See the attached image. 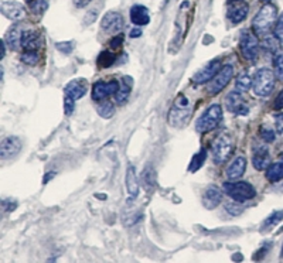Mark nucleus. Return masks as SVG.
Here are the masks:
<instances>
[{
  "label": "nucleus",
  "instance_id": "1",
  "mask_svg": "<svg viewBox=\"0 0 283 263\" xmlns=\"http://www.w3.org/2000/svg\"><path fill=\"white\" fill-rule=\"evenodd\" d=\"M277 20V9L271 3H265L262 9L256 13L252 21V29L255 34H265L268 33L272 25Z\"/></svg>",
  "mask_w": 283,
  "mask_h": 263
},
{
  "label": "nucleus",
  "instance_id": "2",
  "mask_svg": "<svg viewBox=\"0 0 283 263\" xmlns=\"http://www.w3.org/2000/svg\"><path fill=\"white\" fill-rule=\"evenodd\" d=\"M224 193L234 201L245 202L252 200L256 196V191L252 185L245 181H228L224 183Z\"/></svg>",
  "mask_w": 283,
  "mask_h": 263
},
{
  "label": "nucleus",
  "instance_id": "3",
  "mask_svg": "<svg viewBox=\"0 0 283 263\" xmlns=\"http://www.w3.org/2000/svg\"><path fill=\"white\" fill-rule=\"evenodd\" d=\"M275 86V73H272L268 68H261L256 71L255 77H253L252 89L256 97H268Z\"/></svg>",
  "mask_w": 283,
  "mask_h": 263
},
{
  "label": "nucleus",
  "instance_id": "4",
  "mask_svg": "<svg viewBox=\"0 0 283 263\" xmlns=\"http://www.w3.org/2000/svg\"><path fill=\"white\" fill-rule=\"evenodd\" d=\"M222 119V108L220 105H211L208 109L204 112L196 123V129L198 132H209L218 126Z\"/></svg>",
  "mask_w": 283,
  "mask_h": 263
},
{
  "label": "nucleus",
  "instance_id": "5",
  "mask_svg": "<svg viewBox=\"0 0 283 263\" xmlns=\"http://www.w3.org/2000/svg\"><path fill=\"white\" fill-rule=\"evenodd\" d=\"M241 54L245 57L248 61H255L259 55V43L256 34L253 31L244 30L240 37Z\"/></svg>",
  "mask_w": 283,
  "mask_h": 263
},
{
  "label": "nucleus",
  "instance_id": "6",
  "mask_svg": "<svg viewBox=\"0 0 283 263\" xmlns=\"http://www.w3.org/2000/svg\"><path fill=\"white\" fill-rule=\"evenodd\" d=\"M211 153L214 157V161L217 163H224L229 159V156L232 153V140L228 135H220L217 137L213 147H211Z\"/></svg>",
  "mask_w": 283,
  "mask_h": 263
},
{
  "label": "nucleus",
  "instance_id": "7",
  "mask_svg": "<svg viewBox=\"0 0 283 263\" xmlns=\"http://www.w3.org/2000/svg\"><path fill=\"white\" fill-rule=\"evenodd\" d=\"M232 75H234V67L232 65H225L222 67L216 77L211 80V84H209L208 91L209 93L213 95H217L225 88V86L229 84V81L232 80Z\"/></svg>",
  "mask_w": 283,
  "mask_h": 263
},
{
  "label": "nucleus",
  "instance_id": "8",
  "mask_svg": "<svg viewBox=\"0 0 283 263\" xmlns=\"http://www.w3.org/2000/svg\"><path fill=\"white\" fill-rule=\"evenodd\" d=\"M248 12H249V7H248L245 2H242V0H231V2H228L227 17L232 25L242 23L246 18V16H248Z\"/></svg>",
  "mask_w": 283,
  "mask_h": 263
},
{
  "label": "nucleus",
  "instance_id": "9",
  "mask_svg": "<svg viewBox=\"0 0 283 263\" xmlns=\"http://www.w3.org/2000/svg\"><path fill=\"white\" fill-rule=\"evenodd\" d=\"M101 29L106 34H113L123 29V17L116 12L105 13L101 20Z\"/></svg>",
  "mask_w": 283,
  "mask_h": 263
},
{
  "label": "nucleus",
  "instance_id": "10",
  "mask_svg": "<svg viewBox=\"0 0 283 263\" xmlns=\"http://www.w3.org/2000/svg\"><path fill=\"white\" fill-rule=\"evenodd\" d=\"M191 116V109L188 106H177L174 105L169 112V123L173 128H183L187 125Z\"/></svg>",
  "mask_w": 283,
  "mask_h": 263
},
{
  "label": "nucleus",
  "instance_id": "11",
  "mask_svg": "<svg viewBox=\"0 0 283 263\" xmlns=\"http://www.w3.org/2000/svg\"><path fill=\"white\" fill-rule=\"evenodd\" d=\"M21 150V141L16 136H9L0 143V159L7 160L14 157Z\"/></svg>",
  "mask_w": 283,
  "mask_h": 263
},
{
  "label": "nucleus",
  "instance_id": "12",
  "mask_svg": "<svg viewBox=\"0 0 283 263\" xmlns=\"http://www.w3.org/2000/svg\"><path fill=\"white\" fill-rule=\"evenodd\" d=\"M218 71H220V60H213L205 67L201 68L197 74H194L191 81L194 84H205V82L213 80L218 74Z\"/></svg>",
  "mask_w": 283,
  "mask_h": 263
},
{
  "label": "nucleus",
  "instance_id": "13",
  "mask_svg": "<svg viewBox=\"0 0 283 263\" xmlns=\"http://www.w3.org/2000/svg\"><path fill=\"white\" fill-rule=\"evenodd\" d=\"M0 10H2V14L7 17L12 21H19L21 18L25 17V7L19 2H2L0 3Z\"/></svg>",
  "mask_w": 283,
  "mask_h": 263
},
{
  "label": "nucleus",
  "instance_id": "14",
  "mask_svg": "<svg viewBox=\"0 0 283 263\" xmlns=\"http://www.w3.org/2000/svg\"><path fill=\"white\" fill-rule=\"evenodd\" d=\"M119 89V82L117 81H111V82H104V81H98L95 82L92 88V98L95 101H101L105 99L109 95H115Z\"/></svg>",
  "mask_w": 283,
  "mask_h": 263
},
{
  "label": "nucleus",
  "instance_id": "15",
  "mask_svg": "<svg viewBox=\"0 0 283 263\" xmlns=\"http://www.w3.org/2000/svg\"><path fill=\"white\" fill-rule=\"evenodd\" d=\"M88 91V84L85 80H73L69 81L65 86V98L73 99V101H78L81 99Z\"/></svg>",
  "mask_w": 283,
  "mask_h": 263
},
{
  "label": "nucleus",
  "instance_id": "16",
  "mask_svg": "<svg viewBox=\"0 0 283 263\" xmlns=\"http://www.w3.org/2000/svg\"><path fill=\"white\" fill-rule=\"evenodd\" d=\"M43 44L40 33L34 30H25L21 34V49L26 51H37Z\"/></svg>",
  "mask_w": 283,
  "mask_h": 263
},
{
  "label": "nucleus",
  "instance_id": "17",
  "mask_svg": "<svg viewBox=\"0 0 283 263\" xmlns=\"http://www.w3.org/2000/svg\"><path fill=\"white\" fill-rule=\"evenodd\" d=\"M225 104H227V109L229 112H234V113H238V115H246L248 113V108L244 104V99L241 97V92H229L227 99H225Z\"/></svg>",
  "mask_w": 283,
  "mask_h": 263
},
{
  "label": "nucleus",
  "instance_id": "18",
  "mask_svg": "<svg viewBox=\"0 0 283 263\" xmlns=\"http://www.w3.org/2000/svg\"><path fill=\"white\" fill-rule=\"evenodd\" d=\"M252 164L258 172H264V170H266V169L272 164L271 156H269V150H268L266 147L262 146L253 150Z\"/></svg>",
  "mask_w": 283,
  "mask_h": 263
},
{
  "label": "nucleus",
  "instance_id": "19",
  "mask_svg": "<svg viewBox=\"0 0 283 263\" xmlns=\"http://www.w3.org/2000/svg\"><path fill=\"white\" fill-rule=\"evenodd\" d=\"M246 170V159L242 156L235 157L234 161L229 164L227 170V177L229 181H237L238 178L244 176V173Z\"/></svg>",
  "mask_w": 283,
  "mask_h": 263
},
{
  "label": "nucleus",
  "instance_id": "20",
  "mask_svg": "<svg viewBox=\"0 0 283 263\" xmlns=\"http://www.w3.org/2000/svg\"><path fill=\"white\" fill-rule=\"evenodd\" d=\"M130 20L136 26H146L150 23V13L143 5H135L130 9Z\"/></svg>",
  "mask_w": 283,
  "mask_h": 263
},
{
  "label": "nucleus",
  "instance_id": "21",
  "mask_svg": "<svg viewBox=\"0 0 283 263\" xmlns=\"http://www.w3.org/2000/svg\"><path fill=\"white\" fill-rule=\"evenodd\" d=\"M222 201V193L217 187H209L203 196L204 208L214 209L217 208Z\"/></svg>",
  "mask_w": 283,
  "mask_h": 263
},
{
  "label": "nucleus",
  "instance_id": "22",
  "mask_svg": "<svg viewBox=\"0 0 283 263\" xmlns=\"http://www.w3.org/2000/svg\"><path fill=\"white\" fill-rule=\"evenodd\" d=\"M126 190H128L130 200H135L139 194V181H137L136 169L133 165H129L126 172Z\"/></svg>",
  "mask_w": 283,
  "mask_h": 263
},
{
  "label": "nucleus",
  "instance_id": "23",
  "mask_svg": "<svg viewBox=\"0 0 283 263\" xmlns=\"http://www.w3.org/2000/svg\"><path fill=\"white\" fill-rule=\"evenodd\" d=\"M21 34H23V31L20 30L19 27H13L12 30L7 33V36L5 37L3 41L10 47V50L17 51V50L21 49Z\"/></svg>",
  "mask_w": 283,
  "mask_h": 263
},
{
  "label": "nucleus",
  "instance_id": "24",
  "mask_svg": "<svg viewBox=\"0 0 283 263\" xmlns=\"http://www.w3.org/2000/svg\"><path fill=\"white\" fill-rule=\"evenodd\" d=\"M130 91H132V80L130 78H123L122 82L119 84V89L115 93V101H116V104L122 105L125 104L128 98H129Z\"/></svg>",
  "mask_w": 283,
  "mask_h": 263
},
{
  "label": "nucleus",
  "instance_id": "25",
  "mask_svg": "<svg viewBox=\"0 0 283 263\" xmlns=\"http://www.w3.org/2000/svg\"><path fill=\"white\" fill-rule=\"evenodd\" d=\"M140 181L143 188L146 190V193H152L156 185V173L152 165H148L140 176Z\"/></svg>",
  "mask_w": 283,
  "mask_h": 263
},
{
  "label": "nucleus",
  "instance_id": "26",
  "mask_svg": "<svg viewBox=\"0 0 283 263\" xmlns=\"http://www.w3.org/2000/svg\"><path fill=\"white\" fill-rule=\"evenodd\" d=\"M266 178L271 183H277L283 180V161L282 163H273L266 169Z\"/></svg>",
  "mask_w": 283,
  "mask_h": 263
},
{
  "label": "nucleus",
  "instance_id": "27",
  "mask_svg": "<svg viewBox=\"0 0 283 263\" xmlns=\"http://www.w3.org/2000/svg\"><path fill=\"white\" fill-rule=\"evenodd\" d=\"M253 80L251 78V75L246 73H242L238 75V78L235 81V88L238 92H248L252 88Z\"/></svg>",
  "mask_w": 283,
  "mask_h": 263
},
{
  "label": "nucleus",
  "instance_id": "28",
  "mask_svg": "<svg viewBox=\"0 0 283 263\" xmlns=\"http://www.w3.org/2000/svg\"><path fill=\"white\" fill-rule=\"evenodd\" d=\"M279 38H277L276 36H265L264 40H262V43H261V45H262V49L265 50V51H268V53H271V54H275L277 50H279V47H280V44H279Z\"/></svg>",
  "mask_w": 283,
  "mask_h": 263
},
{
  "label": "nucleus",
  "instance_id": "29",
  "mask_svg": "<svg viewBox=\"0 0 283 263\" xmlns=\"http://www.w3.org/2000/svg\"><path fill=\"white\" fill-rule=\"evenodd\" d=\"M205 159H207V152L203 149V150H200L197 154H194V156H193V159H191L190 161V167H188V172L191 173L198 172V170L203 167Z\"/></svg>",
  "mask_w": 283,
  "mask_h": 263
},
{
  "label": "nucleus",
  "instance_id": "30",
  "mask_svg": "<svg viewBox=\"0 0 283 263\" xmlns=\"http://www.w3.org/2000/svg\"><path fill=\"white\" fill-rule=\"evenodd\" d=\"M283 220V211H275V212H272L266 220L264 221V224H262V227H261V231H266V229H271L275 225H277L280 221Z\"/></svg>",
  "mask_w": 283,
  "mask_h": 263
},
{
  "label": "nucleus",
  "instance_id": "31",
  "mask_svg": "<svg viewBox=\"0 0 283 263\" xmlns=\"http://www.w3.org/2000/svg\"><path fill=\"white\" fill-rule=\"evenodd\" d=\"M97 112H98V115L101 117H104V119H109V117L113 116V113H115V108H113V104L108 102V101H105V102L98 105Z\"/></svg>",
  "mask_w": 283,
  "mask_h": 263
},
{
  "label": "nucleus",
  "instance_id": "32",
  "mask_svg": "<svg viewBox=\"0 0 283 263\" xmlns=\"http://www.w3.org/2000/svg\"><path fill=\"white\" fill-rule=\"evenodd\" d=\"M29 5H30L31 13L37 14V16H41L47 10V7H49L47 0H31V2H29Z\"/></svg>",
  "mask_w": 283,
  "mask_h": 263
},
{
  "label": "nucleus",
  "instance_id": "33",
  "mask_svg": "<svg viewBox=\"0 0 283 263\" xmlns=\"http://www.w3.org/2000/svg\"><path fill=\"white\" fill-rule=\"evenodd\" d=\"M113 61H115V54H113L112 51H104V53L98 57L99 67L102 68L111 67L112 64H113Z\"/></svg>",
  "mask_w": 283,
  "mask_h": 263
},
{
  "label": "nucleus",
  "instance_id": "34",
  "mask_svg": "<svg viewBox=\"0 0 283 263\" xmlns=\"http://www.w3.org/2000/svg\"><path fill=\"white\" fill-rule=\"evenodd\" d=\"M273 65H275V71H273L275 77L279 81H283V54H279L275 57Z\"/></svg>",
  "mask_w": 283,
  "mask_h": 263
},
{
  "label": "nucleus",
  "instance_id": "35",
  "mask_svg": "<svg viewBox=\"0 0 283 263\" xmlns=\"http://www.w3.org/2000/svg\"><path fill=\"white\" fill-rule=\"evenodd\" d=\"M21 61L27 64V65H34L38 62V55L36 51H26L25 54L21 55Z\"/></svg>",
  "mask_w": 283,
  "mask_h": 263
},
{
  "label": "nucleus",
  "instance_id": "36",
  "mask_svg": "<svg viewBox=\"0 0 283 263\" xmlns=\"http://www.w3.org/2000/svg\"><path fill=\"white\" fill-rule=\"evenodd\" d=\"M275 136H276L275 135V130H272V129L262 128V130H261V137L266 143H272V141L275 140Z\"/></svg>",
  "mask_w": 283,
  "mask_h": 263
},
{
  "label": "nucleus",
  "instance_id": "37",
  "mask_svg": "<svg viewBox=\"0 0 283 263\" xmlns=\"http://www.w3.org/2000/svg\"><path fill=\"white\" fill-rule=\"evenodd\" d=\"M98 14H99L98 7H95V9H92V10H89V12L85 14V18H84V25L85 26L92 25L93 21L97 20V17H98Z\"/></svg>",
  "mask_w": 283,
  "mask_h": 263
},
{
  "label": "nucleus",
  "instance_id": "38",
  "mask_svg": "<svg viewBox=\"0 0 283 263\" xmlns=\"http://www.w3.org/2000/svg\"><path fill=\"white\" fill-rule=\"evenodd\" d=\"M238 201L235 202H228L225 204V209H227V212H229L231 215H240L242 212V207L237 204Z\"/></svg>",
  "mask_w": 283,
  "mask_h": 263
},
{
  "label": "nucleus",
  "instance_id": "39",
  "mask_svg": "<svg viewBox=\"0 0 283 263\" xmlns=\"http://www.w3.org/2000/svg\"><path fill=\"white\" fill-rule=\"evenodd\" d=\"M56 47L60 51H62L64 54H69V53H73V50H74V43L73 41H64V43H57Z\"/></svg>",
  "mask_w": 283,
  "mask_h": 263
},
{
  "label": "nucleus",
  "instance_id": "40",
  "mask_svg": "<svg viewBox=\"0 0 283 263\" xmlns=\"http://www.w3.org/2000/svg\"><path fill=\"white\" fill-rule=\"evenodd\" d=\"M275 36H276L280 41H283V12L282 14L277 17L276 27H275Z\"/></svg>",
  "mask_w": 283,
  "mask_h": 263
},
{
  "label": "nucleus",
  "instance_id": "41",
  "mask_svg": "<svg viewBox=\"0 0 283 263\" xmlns=\"http://www.w3.org/2000/svg\"><path fill=\"white\" fill-rule=\"evenodd\" d=\"M74 108H75V101H73V99H69V98L64 99V112H65V115H67V116H69V115L74 112Z\"/></svg>",
  "mask_w": 283,
  "mask_h": 263
},
{
  "label": "nucleus",
  "instance_id": "42",
  "mask_svg": "<svg viewBox=\"0 0 283 263\" xmlns=\"http://www.w3.org/2000/svg\"><path fill=\"white\" fill-rule=\"evenodd\" d=\"M275 126L277 133H283V112L275 115Z\"/></svg>",
  "mask_w": 283,
  "mask_h": 263
},
{
  "label": "nucleus",
  "instance_id": "43",
  "mask_svg": "<svg viewBox=\"0 0 283 263\" xmlns=\"http://www.w3.org/2000/svg\"><path fill=\"white\" fill-rule=\"evenodd\" d=\"M123 38H125V37H123L122 34H121V36H117V37H113V40L111 41L112 49H113V50L119 49V47H121V45L123 44Z\"/></svg>",
  "mask_w": 283,
  "mask_h": 263
},
{
  "label": "nucleus",
  "instance_id": "44",
  "mask_svg": "<svg viewBox=\"0 0 283 263\" xmlns=\"http://www.w3.org/2000/svg\"><path fill=\"white\" fill-rule=\"evenodd\" d=\"M2 205H3V209H5V211H9V212H10V211H14V208L17 207L16 202H13L12 204V201H7V200H3Z\"/></svg>",
  "mask_w": 283,
  "mask_h": 263
},
{
  "label": "nucleus",
  "instance_id": "45",
  "mask_svg": "<svg viewBox=\"0 0 283 263\" xmlns=\"http://www.w3.org/2000/svg\"><path fill=\"white\" fill-rule=\"evenodd\" d=\"M275 109H283V89L277 95L276 101H275Z\"/></svg>",
  "mask_w": 283,
  "mask_h": 263
},
{
  "label": "nucleus",
  "instance_id": "46",
  "mask_svg": "<svg viewBox=\"0 0 283 263\" xmlns=\"http://www.w3.org/2000/svg\"><path fill=\"white\" fill-rule=\"evenodd\" d=\"M268 251H269V245L265 246V248H262L261 251L256 252V253H255V256H253V259H255V260H259V259H262V257L265 256V253H266Z\"/></svg>",
  "mask_w": 283,
  "mask_h": 263
},
{
  "label": "nucleus",
  "instance_id": "47",
  "mask_svg": "<svg viewBox=\"0 0 283 263\" xmlns=\"http://www.w3.org/2000/svg\"><path fill=\"white\" fill-rule=\"evenodd\" d=\"M91 2H92V0H74V5L78 7V9H80V7L88 6V5H89Z\"/></svg>",
  "mask_w": 283,
  "mask_h": 263
},
{
  "label": "nucleus",
  "instance_id": "48",
  "mask_svg": "<svg viewBox=\"0 0 283 263\" xmlns=\"http://www.w3.org/2000/svg\"><path fill=\"white\" fill-rule=\"evenodd\" d=\"M142 36V30L139 29V27H135L133 30L130 31V37L132 38H136V37H140Z\"/></svg>",
  "mask_w": 283,
  "mask_h": 263
},
{
  "label": "nucleus",
  "instance_id": "49",
  "mask_svg": "<svg viewBox=\"0 0 283 263\" xmlns=\"http://www.w3.org/2000/svg\"><path fill=\"white\" fill-rule=\"evenodd\" d=\"M54 176H56V173H54V172L47 173V174H45V177H44V180H43V184H47V183H49L50 180H51V178L54 177Z\"/></svg>",
  "mask_w": 283,
  "mask_h": 263
},
{
  "label": "nucleus",
  "instance_id": "50",
  "mask_svg": "<svg viewBox=\"0 0 283 263\" xmlns=\"http://www.w3.org/2000/svg\"><path fill=\"white\" fill-rule=\"evenodd\" d=\"M262 2H264V3H269L271 0H262Z\"/></svg>",
  "mask_w": 283,
  "mask_h": 263
},
{
  "label": "nucleus",
  "instance_id": "51",
  "mask_svg": "<svg viewBox=\"0 0 283 263\" xmlns=\"http://www.w3.org/2000/svg\"><path fill=\"white\" fill-rule=\"evenodd\" d=\"M280 257L283 259V246H282V252H280Z\"/></svg>",
  "mask_w": 283,
  "mask_h": 263
},
{
  "label": "nucleus",
  "instance_id": "52",
  "mask_svg": "<svg viewBox=\"0 0 283 263\" xmlns=\"http://www.w3.org/2000/svg\"><path fill=\"white\" fill-rule=\"evenodd\" d=\"M282 160H283V154H282Z\"/></svg>",
  "mask_w": 283,
  "mask_h": 263
},
{
  "label": "nucleus",
  "instance_id": "53",
  "mask_svg": "<svg viewBox=\"0 0 283 263\" xmlns=\"http://www.w3.org/2000/svg\"><path fill=\"white\" fill-rule=\"evenodd\" d=\"M228 2H231V0H228Z\"/></svg>",
  "mask_w": 283,
  "mask_h": 263
}]
</instances>
